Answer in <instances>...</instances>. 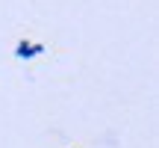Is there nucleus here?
Listing matches in <instances>:
<instances>
[]
</instances>
